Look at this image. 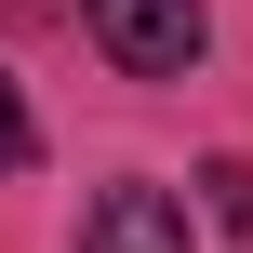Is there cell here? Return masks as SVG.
I'll return each instance as SVG.
<instances>
[{"label": "cell", "mask_w": 253, "mask_h": 253, "mask_svg": "<svg viewBox=\"0 0 253 253\" xmlns=\"http://www.w3.org/2000/svg\"><path fill=\"white\" fill-rule=\"evenodd\" d=\"M80 13H93V53L120 80H187L213 53V13L200 0H80Z\"/></svg>", "instance_id": "1"}, {"label": "cell", "mask_w": 253, "mask_h": 253, "mask_svg": "<svg viewBox=\"0 0 253 253\" xmlns=\"http://www.w3.org/2000/svg\"><path fill=\"white\" fill-rule=\"evenodd\" d=\"M80 253H187V213H173L160 187H107V200L80 213Z\"/></svg>", "instance_id": "2"}, {"label": "cell", "mask_w": 253, "mask_h": 253, "mask_svg": "<svg viewBox=\"0 0 253 253\" xmlns=\"http://www.w3.org/2000/svg\"><path fill=\"white\" fill-rule=\"evenodd\" d=\"M40 160V120H27V93H13V67H0V173H27Z\"/></svg>", "instance_id": "3"}, {"label": "cell", "mask_w": 253, "mask_h": 253, "mask_svg": "<svg viewBox=\"0 0 253 253\" xmlns=\"http://www.w3.org/2000/svg\"><path fill=\"white\" fill-rule=\"evenodd\" d=\"M200 187H213V227H240V240H253V160H213Z\"/></svg>", "instance_id": "4"}]
</instances>
